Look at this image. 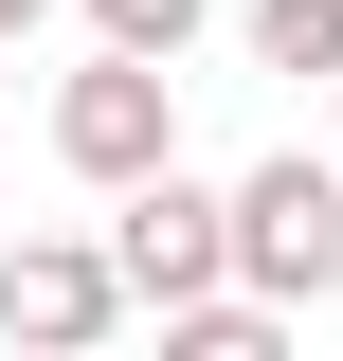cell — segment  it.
<instances>
[{
    "label": "cell",
    "mask_w": 343,
    "mask_h": 361,
    "mask_svg": "<svg viewBox=\"0 0 343 361\" xmlns=\"http://www.w3.org/2000/svg\"><path fill=\"white\" fill-rule=\"evenodd\" d=\"M199 18H217V0H90V37H127V54H181Z\"/></svg>",
    "instance_id": "52a82bcc"
},
{
    "label": "cell",
    "mask_w": 343,
    "mask_h": 361,
    "mask_svg": "<svg viewBox=\"0 0 343 361\" xmlns=\"http://www.w3.org/2000/svg\"><path fill=\"white\" fill-rule=\"evenodd\" d=\"M37 18H54V0H0V54H18V37H37Z\"/></svg>",
    "instance_id": "ba28073f"
},
{
    "label": "cell",
    "mask_w": 343,
    "mask_h": 361,
    "mask_svg": "<svg viewBox=\"0 0 343 361\" xmlns=\"http://www.w3.org/2000/svg\"><path fill=\"white\" fill-rule=\"evenodd\" d=\"M253 73H307V90H343V0H253Z\"/></svg>",
    "instance_id": "8992f818"
},
{
    "label": "cell",
    "mask_w": 343,
    "mask_h": 361,
    "mask_svg": "<svg viewBox=\"0 0 343 361\" xmlns=\"http://www.w3.org/2000/svg\"><path fill=\"white\" fill-rule=\"evenodd\" d=\"M109 271H127V307H199V289H235V199L217 180H127L109 199Z\"/></svg>",
    "instance_id": "3957f363"
},
{
    "label": "cell",
    "mask_w": 343,
    "mask_h": 361,
    "mask_svg": "<svg viewBox=\"0 0 343 361\" xmlns=\"http://www.w3.org/2000/svg\"><path fill=\"white\" fill-rule=\"evenodd\" d=\"M235 289H271V307H325L343 289V145L325 163L289 145V163L235 180Z\"/></svg>",
    "instance_id": "7a4b0ae2"
},
{
    "label": "cell",
    "mask_w": 343,
    "mask_h": 361,
    "mask_svg": "<svg viewBox=\"0 0 343 361\" xmlns=\"http://www.w3.org/2000/svg\"><path fill=\"white\" fill-rule=\"evenodd\" d=\"M54 163H73L90 199H127V180H163V163H181V90H163V54L90 37V73L54 90Z\"/></svg>",
    "instance_id": "6da1fadb"
},
{
    "label": "cell",
    "mask_w": 343,
    "mask_h": 361,
    "mask_svg": "<svg viewBox=\"0 0 343 361\" xmlns=\"http://www.w3.org/2000/svg\"><path fill=\"white\" fill-rule=\"evenodd\" d=\"M163 343H181V361H271L289 307H271V289H199V307H163Z\"/></svg>",
    "instance_id": "5b68a950"
},
{
    "label": "cell",
    "mask_w": 343,
    "mask_h": 361,
    "mask_svg": "<svg viewBox=\"0 0 343 361\" xmlns=\"http://www.w3.org/2000/svg\"><path fill=\"white\" fill-rule=\"evenodd\" d=\"M109 325H127L109 235H18L0 253V343H109Z\"/></svg>",
    "instance_id": "277c9868"
}]
</instances>
